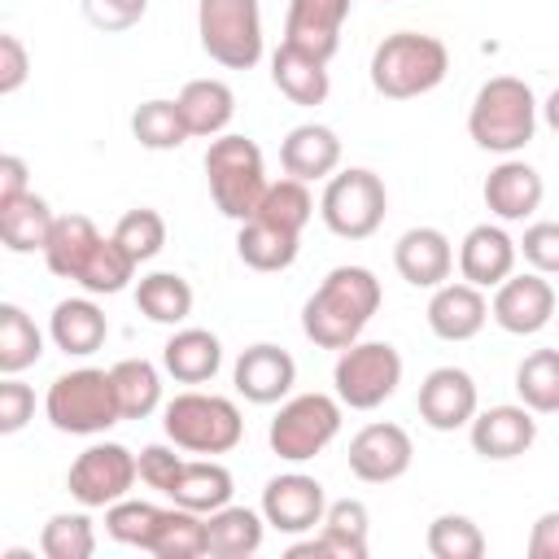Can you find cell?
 Wrapping results in <instances>:
<instances>
[{
  "mask_svg": "<svg viewBox=\"0 0 559 559\" xmlns=\"http://www.w3.org/2000/svg\"><path fill=\"white\" fill-rule=\"evenodd\" d=\"M380 280L367 266H332L301 306V332L319 349H349L380 310Z\"/></svg>",
  "mask_w": 559,
  "mask_h": 559,
  "instance_id": "1",
  "label": "cell"
},
{
  "mask_svg": "<svg viewBox=\"0 0 559 559\" xmlns=\"http://www.w3.org/2000/svg\"><path fill=\"white\" fill-rule=\"evenodd\" d=\"M533 131H537V96L524 79L498 74L480 83L467 109V135L476 140V148L511 157L533 140Z\"/></svg>",
  "mask_w": 559,
  "mask_h": 559,
  "instance_id": "2",
  "label": "cell"
},
{
  "mask_svg": "<svg viewBox=\"0 0 559 559\" xmlns=\"http://www.w3.org/2000/svg\"><path fill=\"white\" fill-rule=\"evenodd\" d=\"M450 70V52L437 35L424 31H393L371 52V87L384 100H411L432 92Z\"/></svg>",
  "mask_w": 559,
  "mask_h": 559,
  "instance_id": "3",
  "label": "cell"
},
{
  "mask_svg": "<svg viewBox=\"0 0 559 559\" xmlns=\"http://www.w3.org/2000/svg\"><path fill=\"white\" fill-rule=\"evenodd\" d=\"M205 179H210L214 205L236 223L253 218L266 188H271L262 148L249 135H227V131L214 135L210 148H205Z\"/></svg>",
  "mask_w": 559,
  "mask_h": 559,
  "instance_id": "4",
  "label": "cell"
},
{
  "mask_svg": "<svg viewBox=\"0 0 559 559\" xmlns=\"http://www.w3.org/2000/svg\"><path fill=\"white\" fill-rule=\"evenodd\" d=\"M44 415L57 432H70V437H96V432L114 428L122 419L114 376L100 371V367H79V371L57 376L48 384Z\"/></svg>",
  "mask_w": 559,
  "mask_h": 559,
  "instance_id": "5",
  "label": "cell"
},
{
  "mask_svg": "<svg viewBox=\"0 0 559 559\" xmlns=\"http://www.w3.org/2000/svg\"><path fill=\"white\" fill-rule=\"evenodd\" d=\"M162 428L188 454H227L245 437V419H240L236 402L218 397V393H197V389L166 402Z\"/></svg>",
  "mask_w": 559,
  "mask_h": 559,
  "instance_id": "6",
  "label": "cell"
},
{
  "mask_svg": "<svg viewBox=\"0 0 559 559\" xmlns=\"http://www.w3.org/2000/svg\"><path fill=\"white\" fill-rule=\"evenodd\" d=\"M197 35L210 61L227 70H249L262 57V13L258 0H197Z\"/></svg>",
  "mask_w": 559,
  "mask_h": 559,
  "instance_id": "7",
  "label": "cell"
},
{
  "mask_svg": "<svg viewBox=\"0 0 559 559\" xmlns=\"http://www.w3.org/2000/svg\"><path fill=\"white\" fill-rule=\"evenodd\" d=\"M384 210H389L384 179L367 166H349V170L332 175L328 188H323V201H319V214H323L328 231L341 236V240L376 236L380 223H384Z\"/></svg>",
  "mask_w": 559,
  "mask_h": 559,
  "instance_id": "8",
  "label": "cell"
},
{
  "mask_svg": "<svg viewBox=\"0 0 559 559\" xmlns=\"http://www.w3.org/2000/svg\"><path fill=\"white\" fill-rule=\"evenodd\" d=\"M332 384H336L341 406L376 411L402 384V354L389 341H354L349 349H341L332 367Z\"/></svg>",
  "mask_w": 559,
  "mask_h": 559,
  "instance_id": "9",
  "label": "cell"
},
{
  "mask_svg": "<svg viewBox=\"0 0 559 559\" xmlns=\"http://www.w3.org/2000/svg\"><path fill=\"white\" fill-rule=\"evenodd\" d=\"M341 432V397H328V393H297L288 397L271 428H266V441L280 459L288 463H306L314 454H323L332 445V437Z\"/></svg>",
  "mask_w": 559,
  "mask_h": 559,
  "instance_id": "10",
  "label": "cell"
},
{
  "mask_svg": "<svg viewBox=\"0 0 559 559\" xmlns=\"http://www.w3.org/2000/svg\"><path fill=\"white\" fill-rule=\"evenodd\" d=\"M140 480V459L118 445V441H100V445H87L74 463H70V498L79 507H114L118 498L131 493V485Z\"/></svg>",
  "mask_w": 559,
  "mask_h": 559,
  "instance_id": "11",
  "label": "cell"
},
{
  "mask_svg": "<svg viewBox=\"0 0 559 559\" xmlns=\"http://www.w3.org/2000/svg\"><path fill=\"white\" fill-rule=\"evenodd\" d=\"M349 472L367 485H389L397 476L411 472V459H415V445L406 437L402 424H367L349 437Z\"/></svg>",
  "mask_w": 559,
  "mask_h": 559,
  "instance_id": "12",
  "label": "cell"
},
{
  "mask_svg": "<svg viewBox=\"0 0 559 559\" xmlns=\"http://www.w3.org/2000/svg\"><path fill=\"white\" fill-rule=\"evenodd\" d=\"M489 314L502 332L511 336H533L555 319V288L542 271L528 275H507L489 301Z\"/></svg>",
  "mask_w": 559,
  "mask_h": 559,
  "instance_id": "13",
  "label": "cell"
},
{
  "mask_svg": "<svg viewBox=\"0 0 559 559\" xmlns=\"http://www.w3.org/2000/svg\"><path fill=\"white\" fill-rule=\"evenodd\" d=\"M262 515L275 533H310L328 515V493L306 472H284L262 489Z\"/></svg>",
  "mask_w": 559,
  "mask_h": 559,
  "instance_id": "14",
  "label": "cell"
},
{
  "mask_svg": "<svg viewBox=\"0 0 559 559\" xmlns=\"http://www.w3.org/2000/svg\"><path fill=\"white\" fill-rule=\"evenodd\" d=\"M476 380L463 371V367H432L419 384V419L432 428V432H454L463 424H472L476 415Z\"/></svg>",
  "mask_w": 559,
  "mask_h": 559,
  "instance_id": "15",
  "label": "cell"
},
{
  "mask_svg": "<svg viewBox=\"0 0 559 559\" xmlns=\"http://www.w3.org/2000/svg\"><path fill=\"white\" fill-rule=\"evenodd\" d=\"M367 507L358 498L328 502L319 537L293 542L288 559H367Z\"/></svg>",
  "mask_w": 559,
  "mask_h": 559,
  "instance_id": "16",
  "label": "cell"
},
{
  "mask_svg": "<svg viewBox=\"0 0 559 559\" xmlns=\"http://www.w3.org/2000/svg\"><path fill=\"white\" fill-rule=\"evenodd\" d=\"M231 384L245 402L253 406H271L280 397H288V389L297 384V362L288 349L271 345V341H258L249 349H240L236 358V371H231Z\"/></svg>",
  "mask_w": 559,
  "mask_h": 559,
  "instance_id": "17",
  "label": "cell"
},
{
  "mask_svg": "<svg viewBox=\"0 0 559 559\" xmlns=\"http://www.w3.org/2000/svg\"><path fill=\"white\" fill-rule=\"evenodd\" d=\"M467 437H472V450L480 459L507 463V459H520L537 441V419H533V411L524 402L520 406H489V411L472 415Z\"/></svg>",
  "mask_w": 559,
  "mask_h": 559,
  "instance_id": "18",
  "label": "cell"
},
{
  "mask_svg": "<svg viewBox=\"0 0 559 559\" xmlns=\"http://www.w3.org/2000/svg\"><path fill=\"white\" fill-rule=\"evenodd\" d=\"M349 17V0H288L284 17V44L332 61L341 48V26Z\"/></svg>",
  "mask_w": 559,
  "mask_h": 559,
  "instance_id": "19",
  "label": "cell"
},
{
  "mask_svg": "<svg viewBox=\"0 0 559 559\" xmlns=\"http://www.w3.org/2000/svg\"><path fill=\"white\" fill-rule=\"evenodd\" d=\"M393 266L411 288H441L454 271V249L437 227H411L393 245Z\"/></svg>",
  "mask_w": 559,
  "mask_h": 559,
  "instance_id": "20",
  "label": "cell"
},
{
  "mask_svg": "<svg viewBox=\"0 0 559 559\" xmlns=\"http://www.w3.org/2000/svg\"><path fill=\"white\" fill-rule=\"evenodd\" d=\"M515 258H520V245L502 227L480 223L459 245V275L476 288H498L507 275H515Z\"/></svg>",
  "mask_w": 559,
  "mask_h": 559,
  "instance_id": "21",
  "label": "cell"
},
{
  "mask_svg": "<svg viewBox=\"0 0 559 559\" xmlns=\"http://www.w3.org/2000/svg\"><path fill=\"white\" fill-rule=\"evenodd\" d=\"M485 323H489L485 288H476L467 280L432 288V301H428V328H432V336H441V341H472V336H480Z\"/></svg>",
  "mask_w": 559,
  "mask_h": 559,
  "instance_id": "22",
  "label": "cell"
},
{
  "mask_svg": "<svg viewBox=\"0 0 559 559\" xmlns=\"http://www.w3.org/2000/svg\"><path fill=\"white\" fill-rule=\"evenodd\" d=\"M480 192H485L489 214H498L502 223H524V218L542 205L546 183H542V175H537L528 162L507 157V162H498V166L489 170V179H485Z\"/></svg>",
  "mask_w": 559,
  "mask_h": 559,
  "instance_id": "23",
  "label": "cell"
},
{
  "mask_svg": "<svg viewBox=\"0 0 559 559\" xmlns=\"http://www.w3.org/2000/svg\"><path fill=\"white\" fill-rule=\"evenodd\" d=\"M280 166H284V175H293V179H301V183H310V179H332L336 166H341V140H336V131L323 127V122H301V127H293V131L284 135V144H280Z\"/></svg>",
  "mask_w": 559,
  "mask_h": 559,
  "instance_id": "24",
  "label": "cell"
},
{
  "mask_svg": "<svg viewBox=\"0 0 559 559\" xmlns=\"http://www.w3.org/2000/svg\"><path fill=\"white\" fill-rule=\"evenodd\" d=\"M48 336H52V345H57L61 354L87 358V354H96V349L105 345L109 319H105V310H100L96 301H87V297H66V301H57L52 314H48Z\"/></svg>",
  "mask_w": 559,
  "mask_h": 559,
  "instance_id": "25",
  "label": "cell"
},
{
  "mask_svg": "<svg viewBox=\"0 0 559 559\" xmlns=\"http://www.w3.org/2000/svg\"><path fill=\"white\" fill-rule=\"evenodd\" d=\"M271 83L293 100V105H323L328 92H332V79H328V61L293 48V44H280L271 52Z\"/></svg>",
  "mask_w": 559,
  "mask_h": 559,
  "instance_id": "26",
  "label": "cell"
},
{
  "mask_svg": "<svg viewBox=\"0 0 559 559\" xmlns=\"http://www.w3.org/2000/svg\"><path fill=\"white\" fill-rule=\"evenodd\" d=\"M162 367L179 380V384H205L218 376L223 367V345L214 332L205 328H179L166 345H162Z\"/></svg>",
  "mask_w": 559,
  "mask_h": 559,
  "instance_id": "27",
  "label": "cell"
},
{
  "mask_svg": "<svg viewBox=\"0 0 559 559\" xmlns=\"http://www.w3.org/2000/svg\"><path fill=\"white\" fill-rule=\"evenodd\" d=\"M175 105H179V114L188 122V135H210L214 140L236 118V92L223 79H192V83H183Z\"/></svg>",
  "mask_w": 559,
  "mask_h": 559,
  "instance_id": "28",
  "label": "cell"
},
{
  "mask_svg": "<svg viewBox=\"0 0 559 559\" xmlns=\"http://www.w3.org/2000/svg\"><path fill=\"white\" fill-rule=\"evenodd\" d=\"M100 240H105V236L96 231V223H92L87 214H61V218L52 223L48 245H44V262H48L52 275L79 284V275H83V266H87V258L96 253Z\"/></svg>",
  "mask_w": 559,
  "mask_h": 559,
  "instance_id": "29",
  "label": "cell"
},
{
  "mask_svg": "<svg viewBox=\"0 0 559 559\" xmlns=\"http://www.w3.org/2000/svg\"><path fill=\"white\" fill-rule=\"evenodd\" d=\"M166 498L175 507L210 515V511L231 502V472L223 463H214V459H183V467H179V476H175Z\"/></svg>",
  "mask_w": 559,
  "mask_h": 559,
  "instance_id": "30",
  "label": "cell"
},
{
  "mask_svg": "<svg viewBox=\"0 0 559 559\" xmlns=\"http://www.w3.org/2000/svg\"><path fill=\"white\" fill-rule=\"evenodd\" d=\"M57 214L48 210V201L39 192H22L17 201L0 205V240L9 253H44L48 236H52Z\"/></svg>",
  "mask_w": 559,
  "mask_h": 559,
  "instance_id": "31",
  "label": "cell"
},
{
  "mask_svg": "<svg viewBox=\"0 0 559 559\" xmlns=\"http://www.w3.org/2000/svg\"><path fill=\"white\" fill-rule=\"evenodd\" d=\"M262 524L266 515L249 511V507H218L205 515V542H210V555L214 559H245V555H258L262 546Z\"/></svg>",
  "mask_w": 559,
  "mask_h": 559,
  "instance_id": "32",
  "label": "cell"
},
{
  "mask_svg": "<svg viewBox=\"0 0 559 559\" xmlns=\"http://www.w3.org/2000/svg\"><path fill=\"white\" fill-rule=\"evenodd\" d=\"M297 240L293 231H280L262 218H245L240 223V236H236V253L245 266L253 271H288L297 262Z\"/></svg>",
  "mask_w": 559,
  "mask_h": 559,
  "instance_id": "33",
  "label": "cell"
},
{
  "mask_svg": "<svg viewBox=\"0 0 559 559\" xmlns=\"http://www.w3.org/2000/svg\"><path fill=\"white\" fill-rule=\"evenodd\" d=\"M135 306H140L144 319L175 328V323H183L192 314V284L183 275H175V271H153V275H144L135 284Z\"/></svg>",
  "mask_w": 559,
  "mask_h": 559,
  "instance_id": "34",
  "label": "cell"
},
{
  "mask_svg": "<svg viewBox=\"0 0 559 559\" xmlns=\"http://www.w3.org/2000/svg\"><path fill=\"white\" fill-rule=\"evenodd\" d=\"M148 555H157V559H197V555H210L205 515L201 511H188V507L162 511L157 515V528H153V542H148Z\"/></svg>",
  "mask_w": 559,
  "mask_h": 559,
  "instance_id": "35",
  "label": "cell"
},
{
  "mask_svg": "<svg viewBox=\"0 0 559 559\" xmlns=\"http://www.w3.org/2000/svg\"><path fill=\"white\" fill-rule=\"evenodd\" d=\"M109 376H114L122 419H144L162 406V376L148 358H122L118 367H109Z\"/></svg>",
  "mask_w": 559,
  "mask_h": 559,
  "instance_id": "36",
  "label": "cell"
},
{
  "mask_svg": "<svg viewBox=\"0 0 559 559\" xmlns=\"http://www.w3.org/2000/svg\"><path fill=\"white\" fill-rule=\"evenodd\" d=\"M39 354H44V336H39L35 319L22 306L4 301L0 306V371L4 376H17V371L35 367Z\"/></svg>",
  "mask_w": 559,
  "mask_h": 559,
  "instance_id": "37",
  "label": "cell"
},
{
  "mask_svg": "<svg viewBox=\"0 0 559 559\" xmlns=\"http://www.w3.org/2000/svg\"><path fill=\"white\" fill-rule=\"evenodd\" d=\"M515 393L533 415L559 411V349H533L515 367Z\"/></svg>",
  "mask_w": 559,
  "mask_h": 559,
  "instance_id": "38",
  "label": "cell"
},
{
  "mask_svg": "<svg viewBox=\"0 0 559 559\" xmlns=\"http://www.w3.org/2000/svg\"><path fill=\"white\" fill-rule=\"evenodd\" d=\"M131 135L153 153H170L188 140V122H183L175 100H144L131 114Z\"/></svg>",
  "mask_w": 559,
  "mask_h": 559,
  "instance_id": "39",
  "label": "cell"
},
{
  "mask_svg": "<svg viewBox=\"0 0 559 559\" xmlns=\"http://www.w3.org/2000/svg\"><path fill=\"white\" fill-rule=\"evenodd\" d=\"M310 214H314V197L306 192L301 179L288 175V179H280V183L266 188V197H262V205H258L253 218H262V223H271V227H280V231L301 236V227L310 223Z\"/></svg>",
  "mask_w": 559,
  "mask_h": 559,
  "instance_id": "40",
  "label": "cell"
},
{
  "mask_svg": "<svg viewBox=\"0 0 559 559\" xmlns=\"http://www.w3.org/2000/svg\"><path fill=\"white\" fill-rule=\"evenodd\" d=\"M424 542H428V555L432 559H480L485 555V533L476 528V520L454 515V511L437 515L428 524V537Z\"/></svg>",
  "mask_w": 559,
  "mask_h": 559,
  "instance_id": "41",
  "label": "cell"
},
{
  "mask_svg": "<svg viewBox=\"0 0 559 559\" xmlns=\"http://www.w3.org/2000/svg\"><path fill=\"white\" fill-rule=\"evenodd\" d=\"M39 550L48 559H87L96 550L92 520L83 511H57L39 533Z\"/></svg>",
  "mask_w": 559,
  "mask_h": 559,
  "instance_id": "42",
  "label": "cell"
},
{
  "mask_svg": "<svg viewBox=\"0 0 559 559\" xmlns=\"http://www.w3.org/2000/svg\"><path fill=\"white\" fill-rule=\"evenodd\" d=\"M114 240L135 258V266L140 262H148V258H157L162 249H166V218L157 214V210H148V205H140V210H127L122 218H118V227H114Z\"/></svg>",
  "mask_w": 559,
  "mask_h": 559,
  "instance_id": "43",
  "label": "cell"
},
{
  "mask_svg": "<svg viewBox=\"0 0 559 559\" xmlns=\"http://www.w3.org/2000/svg\"><path fill=\"white\" fill-rule=\"evenodd\" d=\"M131 275H135V258H131L114 236H105V240L96 245V253L87 258L79 284H83L87 293H122Z\"/></svg>",
  "mask_w": 559,
  "mask_h": 559,
  "instance_id": "44",
  "label": "cell"
},
{
  "mask_svg": "<svg viewBox=\"0 0 559 559\" xmlns=\"http://www.w3.org/2000/svg\"><path fill=\"white\" fill-rule=\"evenodd\" d=\"M157 515H162V507H153V502L118 498L114 507H105V533H109L114 542H122V546L148 550L153 528H157Z\"/></svg>",
  "mask_w": 559,
  "mask_h": 559,
  "instance_id": "45",
  "label": "cell"
},
{
  "mask_svg": "<svg viewBox=\"0 0 559 559\" xmlns=\"http://www.w3.org/2000/svg\"><path fill=\"white\" fill-rule=\"evenodd\" d=\"M524 262L542 275H559V223H533L524 227V240H515Z\"/></svg>",
  "mask_w": 559,
  "mask_h": 559,
  "instance_id": "46",
  "label": "cell"
},
{
  "mask_svg": "<svg viewBox=\"0 0 559 559\" xmlns=\"http://www.w3.org/2000/svg\"><path fill=\"white\" fill-rule=\"evenodd\" d=\"M148 13V0H83V17L96 31H131Z\"/></svg>",
  "mask_w": 559,
  "mask_h": 559,
  "instance_id": "47",
  "label": "cell"
},
{
  "mask_svg": "<svg viewBox=\"0 0 559 559\" xmlns=\"http://www.w3.org/2000/svg\"><path fill=\"white\" fill-rule=\"evenodd\" d=\"M31 415H35V393H31V384H22L17 376H4V384H0V432H4V437H9V432H22Z\"/></svg>",
  "mask_w": 559,
  "mask_h": 559,
  "instance_id": "48",
  "label": "cell"
},
{
  "mask_svg": "<svg viewBox=\"0 0 559 559\" xmlns=\"http://www.w3.org/2000/svg\"><path fill=\"white\" fill-rule=\"evenodd\" d=\"M179 450V445H175ZM170 445H144L135 459H140V480L148 485V489H157V493H170V485H175V476H179V467H183V459L175 454Z\"/></svg>",
  "mask_w": 559,
  "mask_h": 559,
  "instance_id": "49",
  "label": "cell"
},
{
  "mask_svg": "<svg viewBox=\"0 0 559 559\" xmlns=\"http://www.w3.org/2000/svg\"><path fill=\"white\" fill-rule=\"evenodd\" d=\"M26 70H31V61H26L22 39L4 31V35H0V96H13V92L26 83Z\"/></svg>",
  "mask_w": 559,
  "mask_h": 559,
  "instance_id": "50",
  "label": "cell"
},
{
  "mask_svg": "<svg viewBox=\"0 0 559 559\" xmlns=\"http://www.w3.org/2000/svg\"><path fill=\"white\" fill-rule=\"evenodd\" d=\"M528 559H559V511H542L528 528Z\"/></svg>",
  "mask_w": 559,
  "mask_h": 559,
  "instance_id": "51",
  "label": "cell"
},
{
  "mask_svg": "<svg viewBox=\"0 0 559 559\" xmlns=\"http://www.w3.org/2000/svg\"><path fill=\"white\" fill-rule=\"evenodd\" d=\"M22 192H31V188H26V162L13 157V153H4V157H0V205L17 201Z\"/></svg>",
  "mask_w": 559,
  "mask_h": 559,
  "instance_id": "52",
  "label": "cell"
},
{
  "mask_svg": "<svg viewBox=\"0 0 559 559\" xmlns=\"http://www.w3.org/2000/svg\"><path fill=\"white\" fill-rule=\"evenodd\" d=\"M542 118H546V127L559 135V87L546 96V105H542Z\"/></svg>",
  "mask_w": 559,
  "mask_h": 559,
  "instance_id": "53",
  "label": "cell"
}]
</instances>
